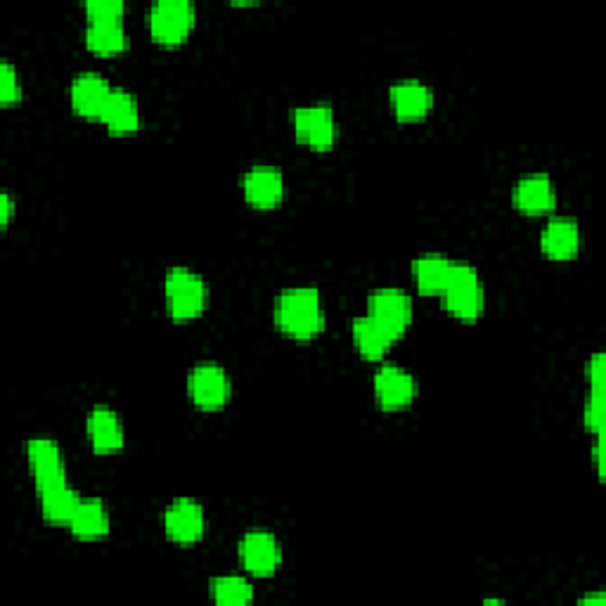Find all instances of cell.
Listing matches in <instances>:
<instances>
[{
	"instance_id": "6da1fadb",
	"label": "cell",
	"mask_w": 606,
	"mask_h": 606,
	"mask_svg": "<svg viewBox=\"0 0 606 606\" xmlns=\"http://www.w3.org/2000/svg\"><path fill=\"white\" fill-rule=\"evenodd\" d=\"M273 318L277 330L297 339L310 341L324 330V304L316 287H289L275 301Z\"/></svg>"
},
{
	"instance_id": "7a4b0ae2",
	"label": "cell",
	"mask_w": 606,
	"mask_h": 606,
	"mask_svg": "<svg viewBox=\"0 0 606 606\" xmlns=\"http://www.w3.org/2000/svg\"><path fill=\"white\" fill-rule=\"evenodd\" d=\"M441 299L448 313L458 320L474 322L484 316L486 289L472 263L453 261V271H450Z\"/></svg>"
},
{
	"instance_id": "3957f363",
	"label": "cell",
	"mask_w": 606,
	"mask_h": 606,
	"mask_svg": "<svg viewBox=\"0 0 606 606\" xmlns=\"http://www.w3.org/2000/svg\"><path fill=\"white\" fill-rule=\"evenodd\" d=\"M168 316L178 322H190L205 316L209 306L207 279L190 268H170L164 279Z\"/></svg>"
},
{
	"instance_id": "277c9868",
	"label": "cell",
	"mask_w": 606,
	"mask_h": 606,
	"mask_svg": "<svg viewBox=\"0 0 606 606\" xmlns=\"http://www.w3.org/2000/svg\"><path fill=\"white\" fill-rule=\"evenodd\" d=\"M197 10L190 0H159L147 12V29L162 45H180L190 38Z\"/></svg>"
},
{
	"instance_id": "5b68a950",
	"label": "cell",
	"mask_w": 606,
	"mask_h": 606,
	"mask_svg": "<svg viewBox=\"0 0 606 606\" xmlns=\"http://www.w3.org/2000/svg\"><path fill=\"white\" fill-rule=\"evenodd\" d=\"M240 562L256 579H271L283 566V546L273 531L266 528H254L240 540Z\"/></svg>"
},
{
	"instance_id": "8992f818",
	"label": "cell",
	"mask_w": 606,
	"mask_h": 606,
	"mask_svg": "<svg viewBox=\"0 0 606 606\" xmlns=\"http://www.w3.org/2000/svg\"><path fill=\"white\" fill-rule=\"evenodd\" d=\"M188 388L195 406L205 412H216L225 408L232 396L230 375L216 363L195 365L190 372Z\"/></svg>"
},
{
	"instance_id": "52a82bcc",
	"label": "cell",
	"mask_w": 606,
	"mask_h": 606,
	"mask_svg": "<svg viewBox=\"0 0 606 606\" xmlns=\"http://www.w3.org/2000/svg\"><path fill=\"white\" fill-rule=\"evenodd\" d=\"M367 316L384 324L398 341L412 324V299L406 291L396 287L375 289L367 299Z\"/></svg>"
},
{
	"instance_id": "ba28073f",
	"label": "cell",
	"mask_w": 606,
	"mask_h": 606,
	"mask_svg": "<svg viewBox=\"0 0 606 606\" xmlns=\"http://www.w3.org/2000/svg\"><path fill=\"white\" fill-rule=\"evenodd\" d=\"M294 133L304 145L313 150H330L337 143V117L330 104H306L294 112Z\"/></svg>"
},
{
	"instance_id": "9c48e42d",
	"label": "cell",
	"mask_w": 606,
	"mask_h": 606,
	"mask_svg": "<svg viewBox=\"0 0 606 606\" xmlns=\"http://www.w3.org/2000/svg\"><path fill=\"white\" fill-rule=\"evenodd\" d=\"M164 528L178 546H195L207 533V511L192 497H178L166 509Z\"/></svg>"
},
{
	"instance_id": "30bf717a",
	"label": "cell",
	"mask_w": 606,
	"mask_h": 606,
	"mask_svg": "<svg viewBox=\"0 0 606 606\" xmlns=\"http://www.w3.org/2000/svg\"><path fill=\"white\" fill-rule=\"evenodd\" d=\"M26 460L31 474H34L36 488H51L57 484H67V464L62 448L45 437H36L26 443Z\"/></svg>"
},
{
	"instance_id": "8fae6325",
	"label": "cell",
	"mask_w": 606,
	"mask_h": 606,
	"mask_svg": "<svg viewBox=\"0 0 606 606\" xmlns=\"http://www.w3.org/2000/svg\"><path fill=\"white\" fill-rule=\"evenodd\" d=\"M242 192L249 205L256 209H275L287 195L283 170L271 164L252 166L242 178Z\"/></svg>"
},
{
	"instance_id": "7c38bea8",
	"label": "cell",
	"mask_w": 606,
	"mask_h": 606,
	"mask_svg": "<svg viewBox=\"0 0 606 606\" xmlns=\"http://www.w3.org/2000/svg\"><path fill=\"white\" fill-rule=\"evenodd\" d=\"M375 396L384 410H406L417 398V379L406 367L382 365L375 375Z\"/></svg>"
},
{
	"instance_id": "4fadbf2b",
	"label": "cell",
	"mask_w": 606,
	"mask_h": 606,
	"mask_svg": "<svg viewBox=\"0 0 606 606\" xmlns=\"http://www.w3.org/2000/svg\"><path fill=\"white\" fill-rule=\"evenodd\" d=\"M112 84L98 71H84L76 76L69 88V100L76 114L86 119H100L107 100L112 96Z\"/></svg>"
},
{
	"instance_id": "5bb4252c",
	"label": "cell",
	"mask_w": 606,
	"mask_h": 606,
	"mask_svg": "<svg viewBox=\"0 0 606 606\" xmlns=\"http://www.w3.org/2000/svg\"><path fill=\"white\" fill-rule=\"evenodd\" d=\"M542 254L552 261H571L581 252V228L569 216L550 219L540 232Z\"/></svg>"
},
{
	"instance_id": "9a60e30c",
	"label": "cell",
	"mask_w": 606,
	"mask_h": 606,
	"mask_svg": "<svg viewBox=\"0 0 606 606\" xmlns=\"http://www.w3.org/2000/svg\"><path fill=\"white\" fill-rule=\"evenodd\" d=\"M388 102L400 121H419L433 110V90L425 81L406 79L392 86Z\"/></svg>"
},
{
	"instance_id": "2e32d148",
	"label": "cell",
	"mask_w": 606,
	"mask_h": 606,
	"mask_svg": "<svg viewBox=\"0 0 606 606\" xmlns=\"http://www.w3.org/2000/svg\"><path fill=\"white\" fill-rule=\"evenodd\" d=\"M86 437L96 453H117L126 443L121 417L107 406H96L86 417Z\"/></svg>"
},
{
	"instance_id": "e0dca14e",
	"label": "cell",
	"mask_w": 606,
	"mask_h": 606,
	"mask_svg": "<svg viewBox=\"0 0 606 606\" xmlns=\"http://www.w3.org/2000/svg\"><path fill=\"white\" fill-rule=\"evenodd\" d=\"M515 205L526 216H546L557 209V188L546 174H526L515 185Z\"/></svg>"
},
{
	"instance_id": "ac0fdd59",
	"label": "cell",
	"mask_w": 606,
	"mask_h": 606,
	"mask_svg": "<svg viewBox=\"0 0 606 606\" xmlns=\"http://www.w3.org/2000/svg\"><path fill=\"white\" fill-rule=\"evenodd\" d=\"M69 528L79 540H102L112 531V515L100 497H81Z\"/></svg>"
},
{
	"instance_id": "d6986e66",
	"label": "cell",
	"mask_w": 606,
	"mask_h": 606,
	"mask_svg": "<svg viewBox=\"0 0 606 606\" xmlns=\"http://www.w3.org/2000/svg\"><path fill=\"white\" fill-rule=\"evenodd\" d=\"M100 121L112 135H131L140 129V104L126 88H114Z\"/></svg>"
},
{
	"instance_id": "ffe728a7",
	"label": "cell",
	"mask_w": 606,
	"mask_h": 606,
	"mask_svg": "<svg viewBox=\"0 0 606 606\" xmlns=\"http://www.w3.org/2000/svg\"><path fill=\"white\" fill-rule=\"evenodd\" d=\"M351 334H353L355 349H359L370 361H382L384 355L392 351L394 341H396L394 334L388 332L384 324H379L375 318H370V316L353 320Z\"/></svg>"
},
{
	"instance_id": "44dd1931",
	"label": "cell",
	"mask_w": 606,
	"mask_h": 606,
	"mask_svg": "<svg viewBox=\"0 0 606 606\" xmlns=\"http://www.w3.org/2000/svg\"><path fill=\"white\" fill-rule=\"evenodd\" d=\"M450 271H453V261L443 254H425L412 263V279L417 289L427 294V297H441Z\"/></svg>"
},
{
	"instance_id": "7402d4cb",
	"label": "cell",
	"mask_w": 606,
	"mask_h": 606,
	"mask_svg": "<svg viewBox=\"0 0 606 606\" xmlns=\"http://www.w3.org/2000/svg\"><path fill=\"white\" fill-rule=\"evenodd\" d=\"M41 495V515L48 524H71L76 507L81 503V495L76 493L69 484H57L51 488L38 491Z\"/></svg>"
},
{
	"instance_id": "603a6c76",
	"label": "cell",
	"mask_w": 606,
	"mask_h": 606,
	"mask_svg": "<svg viewBox=\"0 0 606 606\" xmlns=\"http://www.w3.org/2000/svg\"><path fill=\"white\" fill-rule=\"evenodd\" d=\"M86 45L98 55H119L129 48V34L123 20H102L88 22Z\"/></svg>"
},
{
	"instance_id": "cb8c5ba5",
	"label": "cell",
	"mask_w": 606,
	"mask_h": 606,
	"mask_svg": "<svg viewBox=\"0 0 606 606\" xmlns=\"http://www.w3.org/2000/svg\"><path fill=\"white\" fill-rule=\"evenodd\" d=\"M211 595L223 606H244L254 602V585L240 576H221L211 583Z\"/></svg>"
},
{
	"instance_id": "d4e9b609",
	"label": "cell",
	"mask_w": 606,
	"mask_h": 606,
	"mask_svg": "<svg viewBox=\"0 0 606 606\" xmlns=\"http://www.w3.org/2000/svg\"><path fill=\"white\" fill-rule=\"evenodd\" d=\"M604 415H606V403H604V384L590 386L587 403H585V427L593 431L595 437L604 433Z\"/></svg>"
},
{
	"instance_id": "484cf974",
	"label": "cell",
	"mask_w": 606,
	"mask_h": 606,
	"mask_svg": "<svg viewBox=\"0 0 606 606\" xmlns=\"http://www.w3.org/2000/svg\"><path fill=\"white\" fill-rule=\"evenodd\" d=\"M22 79L18 67L12 65V62H3L0 65V102L3 104H14L22 100Z\"/></svg>"
},
{
	"instance_id": "4316f807",
	"label": "cell",
	"mask_w": 606,
	"mask_h": 606,
	"mask_svg": "<svg viewBox=\"0 0 606 606\" xmlns=\"http://www.w3.org/2000/svg\"><path fill=\"white\" fill-rule=\"evenodd\" d=\"M123 12H126L123 0H88V3H86L88 22L123 20Z\"/></svg>"
},
{
	"instance_id": "83f0119b",
	"label": "cell",
	"mask_w": 606,
	"mask_h": 606,
	"mask_svg": "<svg viewBox=\"0 0 606 606\" xmlns=\"http://www.w3.org/2000/svg\"><path fill=\"white\" fill-rule=\"evenodd\" d=\"M587 384L590 386L604 384V355L602 353H595L587 363Z\"/></svg>"
},
{
	"instance_id": "f1b7e54d",
	"label": "cell",
	"mask_w": 606,
	"mask_h": 606,
	"mask_svg": "<svg viewBox=\"0 0 606 606\" xmlns=\"http://www.w3.org/2000/svg\"><path fill=\"white\" fill-rule=\"evenodd\" d=\"M12 216H14V199L10 192H3V197H0V225L5 228Z\"/></svg>"
},
{
	"instance_id": "f546056e",
	"label": "cell",
	"mask_w": 606,
	"mask_h": 606,
	"mask_svg": "<svg viewBox=\"0 0 606 606\" xmlns=\"http://www.w3.org/2000/svg\"><path fill=\"white\" fill-rule=\"evenodd\" d=\"M593 458H595V464H597V472L602 476V437H597V443L593 448Z\"/></svg>"
},
{
	"instance_id": "4dcf8cb0",
	"label": "cell",
	"mask_w": 606,
	"mask_h": 606,
	"mask_svg": "<svg viewBox=\"0 0 606 606\" xmlns=\"http://www.w3.org/2000/svg\"><path fill=\"white\" fill-rule=\"evenodd\" d=\"M583 604H604V595H595V597H585Z\"/></svg>"
}]
</instances>
